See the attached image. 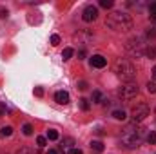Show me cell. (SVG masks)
Instances as JSON below:
<instances>
[{
  "instance_id": "cell-7",
  "label": "cell",
  "mask_w": 156,
  "mask_h": 154,
  "mask_svg": "<svg viewBox=\"0 0 156 154\" xmlns=\"http://www.w3.org/2000/svg\"><path fill=\"white\" fill-rule=\"evenodd\" d=\"M96 16H98V9L94 5H87L83 9V13H82V18L85 22H93V20H96Z\"/></svg>"
},
{
  "instance_id": "cell-21",
  "label": "cell",
  "mask_w": 156,
  "mask_h": 154,
  "mask_svg": "<svg viewBox=\"0 0 156 154\" xmlns=\"http://www.w3.org/2000/svg\"><path fill=\"white\" fill-rule=\"evenodd\" d=\"M93 102H96V103L102 102V93H100V91H94V93H93Z\"/></svg>"
},
{
  "instance_id": "cell-3",
  "label": "cell",
  "mask_w": 156,
  "mask_h": 154,
  "mask_svg": "<svg viewBox=\"0 0 156 154\" xmlns=\"http://www.w3.org/2000/svg\"><path fill=\"white\" fill-rule=\"evenodd\" d=\"M115 73H116L118 78H122L127 83L133 82L134 76H136V69H134V65L129 60H118L116 65H115Z\"/></svg>"
},
{
  "instance_id": "cell-26",
  "label": "cell",
  "mask_w": 156,
  "mask_h": 154,
  "mask_svg": "<svg viewBox=\"0 0 156 154\" xmlns=\"http://www.w3.org/2000/svg\"><path fill=\"white\" fill-rule=\"evenodd\" d=\"M67 154H82V151H80V149H75V147H73V149H69V151H67Z\"/></svg>"
},
{
  "instance_id": "cell-27",
  "label": "cell",
  "mask_w": 156,
  "mask_h": 154,
  "mask_svg": "<svg viewBox=\"0 0 156 154\" xmlns=\"http://www.w3.org/2000/svg\"><path fill=\"white\" fill-rule=\"evenodd\" d=\"M35 94H37V96H42V94H44L42 87H35Z\"/></svg>"
},
{
  "instance_id": "cell-14",
  "label": "cell",
  "mask_w": 156,
  "mask_h": 154,
  "mask_svg": "<svg viewBox=\"0 0 156 154\" xmlns=\"http://www.w3.org/2000/svg\"><path fill=\"white\" fill-rule=\"evenodd\" d=\"M144 53H145L149 58H154V56H156V47H154V45H151V47H147Z\"/></svg>"
},
{
  "instance_id": "cell-2",
  "label": "cell",
  "mask_w": 156,
  "mask_h": 154,
  "mask_svg": "<svg viewBox=\"0 0 156 154\" xmlns=\"http://www.w3.org/2000/svg\"><path fill=\"white\" fill-rule=\"evenodd\" d=\"M105 26L118 31V33H125V31L133 29V18L127 13H123V11H115V13H111L107 16Z\"/></svg>"
},
{
  "instance_id": "cell-28",
  "label": "cell",
  "mask_w": 156,
  "mask_h": 154,
  "mask_svg": "<svg viewBox=\"0 0 156 154\" xmlns=\"http://www.w3.org/2000/svg\"><path fill=\"white\" fill-rule=\"evenodd\" d=\"M7 15H9L7 9H0V16H2V18H7Z\"/></svg>"
},
{
  "instance_id": "cell-31",
  "label": "cell",
  "mask_w": 156,
  "mask_h": 154,
  "mask_svg": "<svg viewBox=\"0 0 156 154\" xmlns=\"http://www.w3.org/2000/svg\"><path fill=\"white\" fill-rule=\"evenodd\" d=\"M149 13H156V2L151 4V7H149Z\"/></svg>"
},
{
  "instance_id": "cell-18",
  "label": "cell",
  "mask_w": 156,
  "mask_h": 154,
  "mask_svg": "<svg viewBox=\"0 0 156 154\" xmlns=\"http://www.w3.org/2000/svg\"><path fill=\"white\" fill-rule=\"evenodd\" d=\"M147 142H149L151 145H156V131H151V132H149V136H147Z\"/></svg>"
},
{
  "instance_id": "cell-1",
  "label": "cell",
  "mask_w": 156,
  "mask_h": 154,
  "mask_svg": "<svg viewBox=\"0 0 156 154\" xmlns=\"http://www.w3.org/2000/svg\"><path fill=\"white\" fill-rule=\"evenodd\" d=\"M122 143L127 147V149H136L140 143H142V140H144V129L138 125V123H129V125H125L123 127V131H122Z\"/></svg>"
},
{
  "instance_id": "cell-4",
  "label": "cell",
  "mask_w": 156,
  "mask_h": 154,
  "mask_svg": "<svg viewBox=\"0 0 156 154\" xmlns=\"http://www.w3.org/2000/svg\"><path fill=\"white\" fill-rule=\"evenodd\" d=\"M138 85L136 83H133V82H129V83H125V85H122L120 89H118V96L122 98V100H133L136 94H138Z\"/></svg>"
},
{
  "instance_id": "cell-11",
  "label": "cell",
  "mask_w": 156,
  "mask_h": 154,
  "mask_svg": "<svg viewBox=\"0 0 156 154\" xmlns=\"http://www.w3.org/2000/svg\"><path fill=\"white\" fill-rule=\"evenodd\" d=\"M113 118H115V120H120V121H123V120L127 118V113H125L123 109H122V111H120V109H118V111H113Z\"/></svg>"
},
{
  "instance_id": "cell-23",
  "label": "cell",
  "mask_w": 156,
  "mask_h": 154,
  "mask_svg": "<svg viewBox=\"0 0 156 154\" xmlns=\"http://www.w3.org/2000/svg\"><path fill=\"white\" fill-rule=\"evenodd\" d=\"M147 91L154 94L156 93V82H149V83H147Z\"/></svg>"
},
{
  "instance_id": "cell-25",
  "label": "cell",
  "mask_w": 156,
  "mask_h": 154,
  "mask_svg": "<svg viewBox=\"0 0 156 154\" xmlns=\"http://www.w3.org/2000/svg\"><path fill=\"white\" fill-rule=\"evenodd\" d=\"M78 89L80 91H85L87 89V82H78Z\"/></svg>"
},
{
  "instance_id": "cell-17",
  "label": "cell",
  "mask_w": 156,
  "mask_h": 154,
  "mask_svg": "<svg viewBox=\"0 0 156 154\" xmlns=\"http://www.w3.org/2000/svg\"><path fill=\"white\" fill-rule=\"evenodd\" d=\"M45 138H47V140H53V142H55V140H58V132H56V131H53V129H49V131H47V136H45Z\"/></svg>"
},
{
  "instance_id": "cell-22",
  "label": "cell",
  "mask_w": 156,
  "mask_h": 154,
  "mask_svg": "<svg viewBox=\"0 0 156 154\" xmlns=\"http://www.w3.org/2000/svg\"><path fill=\"white\" fill-rule=\"evenodd\" d=\"M16 154H35V151H33V149H29V147H22Z\"/></svg>"
},
{
  "instance_id": "cell-16",
  "label": "cell",
  "mask_w": 156,
  "mask_h": 154,
  "mask_svg": "<svg viewBox=\"0 0 156 154\" xmlns=\"http://www.w3.org/2000/svg\"><path fill=\"white\" fill-rule=\"evenodd\" d=\"M13 134V127H2L0 129V136H11Z\"/></svg>"
},
{
  "instance_id": "cell-15",
  "label": "cell",
  "mask_w": 156,
  "mask_h": 154,
  "mask_svg": "<svg viewBox=\"0 0 156 154\" xmlns=\"http://www.w3.org/2000/svg\"><path fill=\"white\" fill-rule=\"evenodd\" d=\"M100 5H102L104 9H111V7L115 5V2H113V0H100Z\"/></svg>"
},
{
  "instance_id": "cell-32",
  "label": "cell",
  "mask_w": 156,
  "mask_h": 154,
  "mask_svg": "<svg viewBox=\"0 0 156 154\" xmlns=\"http://www.w3.org/2000/svg\"><path fill=\"white\" fill-rule=\"evenodd\" d=\"M47 154H58V151H55V149H49V151H47Z\"/></svg>"
},
{
  "instance_id": "cell-13",
  "label": "cell",
  "mask_w": 156,
  "mask_h": 154,
  "mask_svg": "<svg viewBox=\"0 0 156 154\" xmlns=\"http://www.w3.org/2000/svg\"><path fill=\"white\" fill-rule=\"evenodd\" d=\"M80 102V109L82 111H89V107H91V103H89V100H85V98H82V100H78Z\"/></svg>"
},
{
  "instance_id": "cell-6",
  "label": "cell",
  "mask_w": 156,
  "mask_h": 154,
  "mask_svg": "<svg viewBox=\"0 0 156 154\" xmlns=\"http://www.w3.org/2000/svg\"><path fill=\"white\" fill-rule=\"evenodd\" d=\"M127 49H129V53H133V54H144V42L142 38H131L127 42Z\"/></svg>"
},
{
  "instance_id": "cell-12",
  "label": "cell",
  "mask_w": 156,
  "mask_h": 154,
  "mask_svg": "<svg viewBox=\"0 0 156 154\" xmlns=\"http://www.w3.org/2000/svg\"><path fill=\"white\" fill-rule=\"evenodd\" d=\"M71 56H73V49H71V47H66V49L62 51V58H64V60H69Z\"/></svg>"
},
{
  "instance_id": "cell-8",
  "label": "cell",
  "mask_w": 156,
  "mask_h": 154,
  "mask_svg": "<svg viewBox=\"0 0 156 154\" xmlns=\"http://www.w3.org/2000/svg\"><path fill=\"white\" fill-rule=\"evenodd\" d=\"M91 65H93V67H96V69H102V67H105V65H107V60H105L102 54H94V56L91 58Z\"/></svg>"
},
{
  "instance_id": "cell-10",
  "label": "cell",
  "mask_w": 156,
  "mask_h": 154,
  "mask_svg": "<svg viewBox=\"0 0 156 154\" xmlns=\"http://www.w3.org/2000/svg\"><path fill=\"white\" fill-rule=\"evenodd\" d=\"M91 149H93L94 152H102V151H104V143L98 142V140H94V142H91Z\"/></svg>"
},
{
  "instance_id": "cell-29",
  "label": "cell",
  "mask_w": 156,
  "mask_h": 154,
  "mask_svg": "<svg viewBox=\"0 0 156 154\" xmlns=\"http://www.w3.org/2000/svg\"><path fill=\"white\" fill-rule=\"evenodd\" d=\"M4 114H5V105H4V103H0V118H2Z\"/></svg>"
},
{
  "instance_id": "cell-5",
  "label": "cell",
  "mask_w": 156,
  "mask_h": 154,
  "mask_svg": "<svg viewBox=\"0 0 156 154\" xmlns=\"http://www.w3.org/2000/svg\"><path fill=\"white\" fill-rule=\"evenodd\" d=\"M131 116H133V121L134 123H140L144 121L147 116H149V105L147 103H136L131 111Z\"/></svg>"
},
{
  "instance_id": "cell-19",
  "label": "cell",
  "mask_w": 156,
  "mask_h": 154,
  "mask_svg": "<svg viewBox=\"0 0 156 154\" xmlns=\"http://www.w3.org/2000/svg\"><path fill=\"white\" fill-rule=\"evenodd\" d=\"M22 131H24V134H26V136H31V134H33V127H31L29 123H26V125L22 127Z\"/></svg>"
},
{
  "instance_id": "cell-24",
  "label": "cell",
  "mask_w": 156,
  "mask_h": 154,
  "mask_svg": "<svg viewBox=\"0 0 156 154\" xmlns=\"http://www.w3.org/2000/svg\"><path fill=\"white\" fill-rule=\"evenodd\" d=\"M58 44H60V37L58 35H53L51 37V45H58Z\"/></svg>"
},
{
  "instance_id": "cell-30",
  "label": "cell",
  "mask_w": 156,
  "mask_h": 154,
  "mask_svg": "<svg viewBox=\"0 0 156 154\" xmlns=\"http://www.w3.org/2000/svg\"><path fill=\"white\" fill-rule=\"evenodd\" d=\"M147 37H149V38H151V37H156V29H149V31H147Z\"/></svg>"
},
{
  "instance_id": "cell-33",
  "label": "cell",
  "mask_w": 156,
  "mask_h": 154,
  "mask_svg": "<svg viewBox=\"0 0 156 154\" xmlns=\"http://www.w3.org/2000/svg\"><path fill=\"white\" fill-rule=\"evenodd\" d=\"M153 78H154V80H156V65H154V67H153Z\"/></svg>"
},
{
  "instance_id": "cell-20",
  "label": "cell",
  "mask_w": 156,
  "mask_h": 154,
  "mask_svg": "<svg viewBox=\"0 0 156 154\" xmlns=\"http://www.w3.org/2000/svg\"><path fill=\"white\" fill-rule=\"evenodd\" d=\"M45 143H47V138H45V136H38V138H37V145H38V147H45Z\"/></svg>"
},
{
  "instance_id": "cell-9",
  "label": "cell",
  "mask_w": 156,
  "mask_h": 154,
  "mask_svg": "<svg viewBox=\"0 0 156 154\" xmlns=\"http://www.w3.org/2000/svg\"><path fill=\"white\" fill-rule=\"evenodd\" d=\"M55 100H56L60 105H66V103H69V94H67L66 91H58V93L55 94Z\"/></svg>"
}]
</instances>
